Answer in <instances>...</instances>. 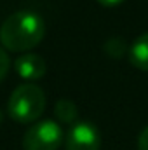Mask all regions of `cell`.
I'll list each match as a JSON object with an SVG mask.
<instances>
[{
  "label": "cell",
  "instance_id": "6da1fadb",
  "mask_svg": "<svg viewBox=\"0 0 148 150\" xmlns=\"http://www.w3.org/2000/svg\"><path fill=\"white\" fill-rule=\"evenodd\" d=\"M45 37V21L33 11L12 12L0 26V42L11 52H28Z\"/></svg>",
  "mask_w": 148,
  "mask_h": 150
},
{
  "label": "cell",
  "instance_id": "7a4b0ae2",
  "mask_svg": "<svg viewBox=\"0 0 148 150\" xmlns=\"http://www.w3.org/2000/svg\"><path fill=\"white\" fill-rule=\"evenodd\" d=\"M45 110V93L35 82H25L18 86L7 101V113L19 124L37 122Z\"/></svg>",
  "mask_w": 148,
  "mask_h": 150
},
{
  "label": "cell",
  "instance_id": "8fae6325",
  "mask_svg": "<svg viewBox=\"0 0 148 150\" xmlns=\"http://www.w3.org/2000/svg\"><path fill=\"white\" fill-rule=\"evenodd\" d=\"M99 5H103V7H117V5H120V4H124L125 0H96Z\"/></svg>",
  "mask_w": 148,
  "mask_h": 150
},
{
  "label": "cell",
  "instance_id": "277c9868",
  "mask_svg": "<svg viewBox=\"0 0 148 150\" xmlns=\"http://www.w3.org/2000/svg\"><path fill=\"white\" fill-rule=\"evenodd\" d=\"M101 134L92 122L77 120L65 134V150H99Z\"/></svg>",
  "mask_w": 148,
  "mask_h": 150
},
{
  "label": "cell",
  "instance_id": "30bf717a",
  "mask_svg": "<svg viewBox=\"0 0 148 150\" xmlns=\"http://www.w3.org/2000/svg\"><path fill=\"white\" fill-rule=\"evenodd\" d=\"M138 150H148V126L140 133V138H138Z\"/></svg>",
  "mask_w": 148,
  "mask_h": 150
},
{
  "label": "cell",
  "instance_id": "7c38bea8",
  "mask_svg": "<svg viewBox=\"0 0 148 150\" xmlns=\"http://www.w3.org/2000/svg\"><path fill=\"white\" fill-rule=\"evenodd\" d=\"M2 119H4V113H2V110H0V124H2Z\"/></svg>",
  "mask_w": 148,
  "mask_h": 150
},
{
  "label": "cell",
  "instance_id": "9c48e42d",
  "mask_svg": "<svg viewBox=\"0 0 148 150\" xmlns=\"http://www.w3.org/2000/svg\"><path fill=\"white\" fill-rule=\"evenodd\" d=\"M9 68H11V59H9V54L4 47H0V82L7 77L9 74Z\"/></svg>",
  "mask_w": 148,
  "mask_h": 150
},
{
  "label": "cell",
  "instance_id": "3957f363",
  "mask_svg": "<svg viewBox=\"0 0 148 150\" xmlns=\"http://www.w3.org/2000/svg\"><path fill=\"white\" fill-rule=\"evenodd\" d=\"M65 143V133L59 122L45 119L30 126L23 136V150H58Z\"/></svg>",
  "mask_w": 148,
  "mask_h": 150
},
{
  "label": "cell",
  "instance_id": "8992f818",
  "mask_svg": "<svg viewBox=\"0 0 148 150\" xmlns=\"http://www.w3.org/2000/svg\"><path fill=\"white\" fill-rule=\"evenodd\" d=\"M127 56L134 68L141 72H148V33L140 35L131 44Z\"/></svg>",
  "mask_w": 148,
  "mask_h": 150
},
{
  "label": "cell",
  "instance_id": "52a82bcc",
  "mask_svg": "<svg viewBox=\"0 0 148 150\" xmlns=\"http://www.w3.org/2000/svg\"><path fill=\"white\" fill-rule=\"evenodd\" d=\"M54 115L58 117V120L61 124L73 126L75 122L78 120V108H77V105H75L72 100L61 98L54 105Z\"/></svg>",
  "mask_w": 148,
  "mask_h": 150
},
{
  "label": "cell",
  "instance_id": "5b68a950",
  "mask_svg": "<svg viewBox=\"0 0 148 150\" xmlns=\"http://www.w3.org/2000/svg\"><path fill=\"white\" fill-rule=\"evenodd\" d=\"M14 70L23 80L26 82H37L38 79H42L47 72V63L45 59L35 54V52H23L21 56H18L16 63H14Z\"/></svg>",
  "mask_w": 148,
  "mask_h": 150
},
{
  "label": "cell",
  "instance_id": "ba28073f",
  "mask_svg": "<svg viewBox=\"0 0 148 150\" xmlns=\"http://www.w3.org/2000/svg\"><path fill=\"white\" fill-rule=\"evenodd\" d=\"M105 52L111 56V58H122L124 54L129 52V47L125 44V40L120 37H115V38H110L106 44H105Z\"/></svg>",
  "mask_w": 148,
  "mask_h": 150
}]
</instances>
